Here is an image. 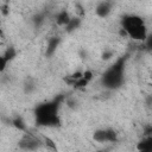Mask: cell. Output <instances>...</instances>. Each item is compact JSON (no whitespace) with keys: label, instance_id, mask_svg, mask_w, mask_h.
<instances>
[{"label":"cell","instance_id":"cell-1","mask_svg":"<svg viewBox=\"0 0 152 152\" xmlns=\"http://www.w3.org/2000/svg\"><path fill=\"white\" fill-rule=\"evenodd\" d=\"M64 100V96L59 95L58 97H55L51 101L39 103L34 110V120L36 125L40 127H57L61 125V118H59V107L62 101Z\"/></svg>","mask_w":152,"mask_h":152},{"label":"cell","instance_id":"cell-2","mask_svg":"<svg viewBox=\"0 0 152 152\" xmlns=\"http://www.w3.org/2000/svg\"><path fill=\"white\" fill-rule=\"evenodd\" d=\"M128 55L119 57L110 66H108L101 75V84L110 90L118 89L124 84L125 81V66Z\"/></svg>","mask_w":152,"mask_h":152},{"label":"cell","instance_id":"cell-3","mask_svg":"<svg viewBox=\"0 0 152 152\" xmlns=\"http://www.w3.org/2000/svg\"><path fill=\"white\" fill-rule=\"evenodd\" d=\"M121 30L133 40L145 42L147 37V27L144 18L137 14H126L121 18Z\"/></svg>","mask_w":152,"mask_h":152},{"label":"cell","instance_id":"cell-4","mask_svg":"<svg viewBox=\"0 0 152 152\" xmlns=\"http://www.w3.org/2000/svg\"><path fill=\"white\" fill-rule=\"evenodd\" d=\"M93 139L97 142H116L118 133L113 128H99L93 133Z\"/></svg>","mask_w":152,"mask_h":152},{"label":"cell","instance_id":"cell-5","mask_svg":"<svg viewBox=\"0 0 152 152\" xmlns=\"http://www.w3.org/2000/svg\"><path fill=\"white\" fill-rule=\"evenodd\" d=\"M43 144L44 142L42 140H39L38 138H36L30 133H25L23 138L19 140V147L24 151H36L39 147H42Z\"/></svg>","mask_w":152,"mask_h":152},{"label":"cell","instance_id":"cell-6","mask_svg":"<svg viewBox=\"0 0 152 152\" xmlns=\"http://www.w3.org/2000/svg\"><path fill=\"white\" fill-rule=\"evenodd\" d=\"M113 10V2L110 1H100L95 7V13L99 18H107Z\"/></svg>","mask_w":152,"mask_h":152},{"label":"cell","instance_id":"cell-7","mask_svg":"<svg viewBox=\"0 0 152 152\" xmlns=\"http://www.w3.org/2000/svg\"><path fill=\"white\" fill-rule=\"evenodd\" d=\"M59 44H61V38L59 37H51L48 40V44H46V50H45L46 57L53 56V53L57 51V48L59 46Z\"/></svg>","mask_w":152,"mask_h":152},{"label":"cell","instance_id":"cell-8","mask_svg":"<svg viewBox=\"0 0 152 152\" xmlns=\"http://www.w3.org/2000/svg\"><path fill=\"white\" fill-rule=\"evenodd\" d=\"M138 152H152V137H144L137 144Z\"/></svg>","mask_w":152,"mask_h":152},{"label":"cell","instance_id":"cell-9","mask_svg":"<svg viewBox=\"0 0 152 152\" xmlns=\"http://www.w3.org/2000/svg\"><path fill=\"white\" fill-rule=\"evenodd\" d=\"M70 19H71V15L69 14V12H68L66 10H62V11H59V12L57 13V15H56V24H57L58 26L65 27V26L68 25V23L70 21Z\"/></svg>","mask_w":152,"mask_h":152},{"label":"cell","instance_id":"cell-10","mask_svg":"<svg viewBox=\"0 0 152 152\" xmlns=\"http://www.w3.org/2000/svg\"><path fill=\"white\" fill-rule=\"evenodd\" d=\"M81 24H82L81 17H77V15H76V17H71L70 21H69L68 25L64 27V30H65L66 33H72V32H75L77 28H80Z\"/></svg>","mask_w":152,"mask_h":152},{"label":"cell","instance_id":"cell-11","mask_svg":"<svg viewBox=\"0 0 152 152\" xmlns=\"http://www.w3.org/2000/svg\"><path fill=\"white\" fill-rule=\"evenodd\" d=\"M23 89L25 94H32L37 89V83L32 77H27L23 83Z\"/></svg>","mask_w":152,"mask_h":152},{"label":"cell","instance_id":"cell-12","mask_svg":"<svg viewBox=\"0 0 152 152\" xmlns=\"http://www.w3.org/2000/svg\"><path fill=\"white\" fill-rule=\"evenodd\" d=\"M11 122H12V125H13L17 129H19L20 132H26L27 126H26L25 120H24L21 116H15V118H13Z\"/></svg>","mask_w":152,"mask_h":152},{"label":"cell","instance_id":"cell-13","mask_svg":"<svg viewBox=\"0 0 152 152\" xmlns=\"http://www.w3.org/2000/svg\"><path fill=\"white\" fill-rule=\"evenodd\" d=\"M1 56H2V57H4V58L10 63L11 61H13V59L17 57V50H15L13 46H8Z\"/></svg>","mask_w":152,"mask_h":152},{"label":"cell","instance_id":"cell-14","mask_svg":"<svg viewBox=\"0 0 152 152\" xmlns=\"http://www.w3.org/2000/svg\"><path fill=\"white\" fill-rule=\"evenodd\" d=\"M32 21H33V24H34V26H36V27H40V26H42V24L45 21V14H44V13H42V12H39V13L34 14V15L32 17Z\"/></svg>","mask_w":152,"mask_h":152},{"label":"cell","instance_id":"cell-15","mask_svg":"<svg viewBox=\"0 0 152 152\" xmlns=\"http://www.w3.org/2000/svg\"><path fill=\"white\" fill-rule=\"evenodd\" d=\"M88 83H89V82L82 77L81 80L76 81V82L72 84V87H74V88H76V89H81V88H86V87L88 86Z\"/></svg>","mask_w":152,"mask_h":152},{"label":"cell","instance_id":"cell-16","mask_svg":"<svg viewBox=\"0 0 152 152\" xmlns=\"http://www.w3.org/2000/svg\"><path fill=\"white\" fill-rule=\"evenodd\" d=\"M43 142H44L48 147H50V148H52V150H57V146H56L55 141H53L52 139H50L49 137H44V138H43Z\"/></svg>","mask_w":152,"mask_h":152},{"label":"cell","instance_id":"cell-17","mask_svg":"<svg viewBox=\"0 0 152 152\" xmlns=\"http://www.w3.org/2000/svg\"><path fill=\"white\" fill-rule=\"evenodd\" d=\"M114 56V52L112 51V50H104V52L102 53V59L103 61H108V59H110L112 57Z\"/></svg>","mask_w":152,"mask_h":152},{"label":"cell","instance_id":"cell-18","mask_svg":"<svg viewBox=\"0 0 152 152\" xmlns=\"http://www.w3.org/2000/svg\"><path fill=\"white\" fill-rule=\"evenodd\" d=\"M142 132L144 137H152V125H145Z\"/></svg>","mask_w":152,"mask_h":152},{"label":"cell","instance_id":"cell-19","mask_svg":"<svg viewBox=\"0 0 152 152\" xmlns=\"http://www.w3.org/2000/svg\"><path fill=\"white\" fill-rule=\"evenodd\" d=\"M145 46L152 51V33H148L146 39H145Z\"/></svg>","mask_w":152,"mask_h":152},{"label":"cell","instance_id":"cell-20","mask_svg":"<svg viewBox=\"0 0 152 152\" xmlns=\"http://www.w3.org/2000/svg\"><path fill=\"white\" fill-rule=\"evenodd\" d=\"M93 76H94V74H93L91 70H86V71H83V78L87 80L88 82H90V81L93 80Z\"/></svg>","mask_w":152,"mask_h":152},{"label":"cell","instance_id":"cell-21","mask_svg":"<svg viewBox=\"0 0 152 152\" xmlns=\"http://www.w3.org/2000/svg\"><path fill=\"white\" fill-rule=\"evenodd\" d=\"M0 10H1V13H2V15H7L8 14V6L6 5V4H1V6H0Z\"/></svg>","mask_w":152,"mask_h":152},{"label":"cell","instance_id":"cell-22","mask_svg":"<svg viewBox=\"0 0 152 152\" xmlns=\"http://www.w3.org/2000/svg\"><path fill=\"white\" fill-rule=\"evenodd\" d=\"M146 104H147L148 107H152V95H148V96L146 97Z\"/></svg>","mask_w":152,"mask_h":152},{"label":"cell","instance_id":"cell-23","mask_svg":"<svg viewBox=\"0 0 152 152\" xmlns=\"http://www.w3.org/2000/svg\"><path fill=\"white\" fill-rule=\"evenodd\" d=\"M99 152H106V151H99Z\"/></svg>","mask_w":152,"mask_h":152}]
</instances>
